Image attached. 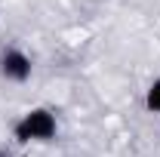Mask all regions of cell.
Listing matches in <instances>:
<instances>
[{"instance_id": "cell-1", "label": "cell", "mask_w": 160, "mask_h": 157, "mask_svg": "<svg viewBox=\"0 0 160 157\" xmlns=\"http://www.w3.org/2000/svg\"><path fill=\"white\" fill-rule=\"evenodd\" d=\"M56 136V117L49 114V111H28L25 120H22L19 126H16V139L19 142H28V139H52Z\"/></svg>"}, {"instance_id": "cell-2", "label": "cell", "mask_w": 160, "mask_h": 157, "mask_svg": "<svg viewBox=\"0 0 160 157\" xmlns=\"http://www.w3.org/2000/svg\"><path fill=\"white\" fill-rule=\"evenodd\" d=\"M0 71L9 80H25L31 74V59L25 53H19V49H6L3 59H0Z\"/></svg>"}, {"instance_id": "cell-3", "label": "cell", "mask_w": 160, "mask_h": 157, "mask_svg": "<svg viewBox=\"0 0 160 157\" xmlns=\"http://www.w3.org/2000/svg\"><path fill=\"white\" fill-rule=\"evenodd\" d=\"M148 108L160 114V80H154V83H151V89H148Z\"/></svg>"}]
</instances>
